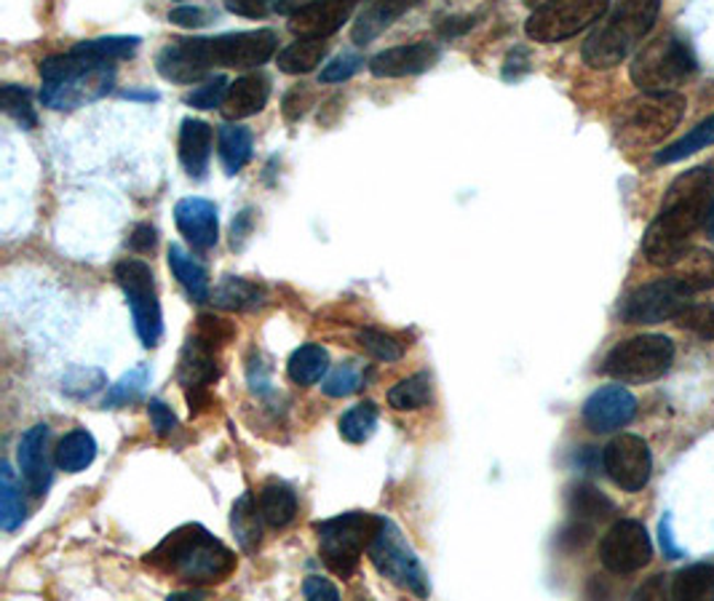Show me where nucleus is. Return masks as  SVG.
I'll use <instances>...</instances> for the list:
<instances>
[{"instance_id":"f257e3e1","label":"nucleus","mask_w":714,"mask_h":601,"mask_svg":"<svg viewBox=\"0 0 714 601\" xmlns=\"http://www.w3.org/2000/svg\"><path fill=\"white\" fill-rule=\"evenodd\" d=\"M701 231L714 238V169L704 166L680 175L667 190L656 220L645 231V257L658 268H672Z\"/></svg>"},{"instance_id":"f03ea898","label":"nucleus","mask_w":714,"mask_h":601,"mask_svg":"<svg viewBox=\"0 0 714 601\" xmlns=\"http://www.w3.org/2000/svg\"><path fill=\"white\" fill-rule=\"evenodd\" d=\"M145 561L172 572L185 586H215L235 572L233 550L201 524H185L169 532Z\"/></svg>"},{"instance_id":"7ed1b4c3","label":"nucleus","mask_w":714,"mask_h":601,"mask_svg":"<svg viewBox=\"0 0 714 601\" xmlns=\"http://www.w3.org/2000/svg\"><path fill=\"white\" fill-rule=\"evenodd\" d=\"M41 78V102L65 113V110H78L84 104L108 97L116 84V67L108 62L84 57L70 48L67 54H54V57L43 59Z\"/></svg>"},{"instance_id":"20e7f679","label":"nucleus","mask_w":714,"mask_h":601,"mask_svg":"<svg viewBox=\"0 0 714 601\" xmlns=\"http://www.w3.org/2000/svg\"><path fill=\"white\" fill-rule=\"evenodd\" d=\"M661 0H616L600 20V27L583 43V62L594 70H611L629 57L653 30Z\"/></svg>"},{"instance_id":"39448f33","label":"nucleus","mask_w":714,"mask_h":601,"mask_svg":"<svg viewBox=\"0 0 714 601\" xmlns=\"http://www.w3.org/2000/svg\"><path fill=\"white\" fill-rule=\"evenodd\" d=\"M682 115H685V99L674 91L631 99L618 113V142L624 147H653L674 132Z\"/></svg>"},{"instance_id":"423d86ee","label":"nucleus","mask_w":714,"mask_h":601,"mask_svg":"<svg viewBox=\"0 0 714 601\" xmlns=\"http://www.w3.org/2000/svg\"><path fill=\"white\" fill-rule=\"evenodd\" d=\"M377 524H381V516L364 511H348L316 524L319 556L327 569H332L340 578H351L359 569L364 550L370 548V541L375 537Z\"/></svg>"},{"instance_id":"0eeeda50","label":"nucleus","mask_w":714,"mask_h":601,"mask_svg":"<svg viewBox=\"0 0 714 601\" xmlns=\"http://www.w3.org/2000/svg\"><path fill=\"white\" fill-rule=\"evenodd\" d=\"M367 556L372 567L388 582H394L396 588H402V591L415 593L418 599H426L431 593V582H428L424 561L418 559V554H415V548L409 545L405 532L399 530V524L394 519L381 516L375 537L370 541Z\"/></svg>"},{"instance_id":"6e6552de","label":"nucleus","mask_w":714,"mask_h":601,"mask_svg":"<svg viewBox=\"0 0 714 601\" xmlns=\"http://www.w3.org/2000/svg\"><path fill=\"white\" fill-rule=\"evenodd\" d=\"M629 73L642 94H667L695 73L693 48L677 35H661L637 54Z\"/></svg>"},{"instance_id":"1a4fd4ad","label":"nucleus","mask_w":714,"mask_h":601,"mask_svg":"<svg viewBox=\"0 0 714 601\" xmlns=\"http://www.w3.org/2000/svg\"><path fill=\"white\" fill-rule=\"evenodd\" d=\"M674 361L672 340L663 334H639L607 353L602 371L618 382H650L667 375Z\"/></svg>"},{"instance_id":"9d476101","label":"nucleus","mask_w":714,"mask_h":601,"mask_svg":"<svg viewBox=\"0 0 714 601\" xmlns=\"http://www.w3.org/2000/svg\"><path fill=\"white\" fill-rule=\"evenodd\" d=\"M611 11V0H543L525 24L527 38L560 43L600 22Z\"/></svg>"},{"instance_id":"9b49d317","label":"nucleus","mask_w":714,"mask_h":601,"mask_svg":"<svg viewBox=\"0 0 714 601\" xmlns=\"http://www.w3.org/2000/svg\"><path fill=\"white\" fill-rule=\"evenodd\" d=\"M116 281L123 289L132 311L134 330L140 334L145 348H155L164 334V315H161L158 291H155V276L151 265L136 257H127L116 265Z\"/></svg>"},{"instance_id":"f8f14e48","label":"nucleus","mask_w":714,"mask_h":601,"mask_svg":"<svg viewBox=\"0 0 714 601\" xmlns=\"http://www.w3.org/2000/svg\"><path fill=\"white\" fill-rule=\"evenodd\" d=\"M691 291H685L672 276L658 278L653 283H645L637 291H631L620 305V319L626 324H661V321H674L682 313V308L691 302Z\"/></svg>"},{"instance_id":"ddd939ff","label":"nucleus","mask_w":714,"mask_h":601,"mask_svg":"<svg viewBox=\"0 0 714 601\" xmlns=\"http://www.w3.org/2000/svg\"><path fill=\"white\" fill-rule=\"evenodd\" d=\"M650 559H653V543H650L648 530L631 519L613 524L600 543L602 567L613 575L637 572L648 567Z\"/></svg>"},{"instance_id":"4468645a","label":"nucleus","mask_w":714,"mask_h":601,"mask_svg":"<svg viewBox=\"0 0 714 601\" xmlns=\"http://www.w3.org/2000/svg\"><path fill=\"white\" fill-rule=\"evenodd\" d=\"M602 468L611 476L613 485H618L624 492H639L650 481L653 457H650L648 444L642 438L624 433V436H616L605 446Z\"/></svg>"},{"instance_id":"2eb2a0df","label":"nucleus","mask_w":714,"mask_h":601,"mask_svg":"<svg viewBox=\"0 0 714 601\" xmlns=\"http://www.w3.org/2000/svg\"><path fill=\"white\" fill-rule=\"evenodd\" d=\"M276 46L278 38L273 30H246V33H226L209 38L215 67H233V70L265 65L276 54Z\"/></svg>"},{"instance_id":"dca6fc26","label":"nucleus","mask_w":714,"mask_h":601,"mask_svg":"<svg viewBox=\"0 0 714 601\" xmlns=\"http://www.w3.org/2000/svg\"><path fill=\"white\" fill-rule=\"evenodd\" d=\"M155 70L172 84H198L215 70L209 38H177L166 43L155 57Z\"/></svg>"},{"instance_id":"f3484780","label":"nucleus","mask_w":714,"mask_h":601,"mask_svg":"<svg viewBox=\"0 0 714 601\" xmlns=\"http://www.w3.org/2000/svg\"><path fill=\"white\" fill-rule=\"evenodd\" d=\"M356 0H310L292 11L289 30L297 38L327 41L353 16Z\"/></svg>"},{"instance_id":"a211bd4d","label":"nucleus","mask_w":714,"mask_h":601,"mask_svg":"<svg viewBox=\"0 0 714 601\" xmlns=\"http://www.w3.org/2000/svg\"><path fill=\"white\" fill-rule=\"evenodd\" d=\"M637 414V399L624 386H605L594 390L583 404V423L594 433H613L629 425Z\"/></svg>"},{"instance_id":"6ab92c4d","label":"nucleus","mask_w":714,"mask_h":601,"mask_svg":"<svg viewBox=\"0 0 714 601\" xmlns=\"http://www.w3.org/2000/svg\"><path fill=\"white\" fill-rule=\"evenodd\" d=\"M439 59H442V48H439V43L418 41V43L394 46V48H386V52L375 54V57L370 59V73L375 78L420 76V73L431 70Z\"/></svg>"},{"instance_id":"aec40b11","label":"nucleus","mask_w":714,"mask_h":601,"mask_svg":"<svg viewBox=\"0 0 714 601\" xmlns=\"http://www.w3.org/2000/svg\"><path fill=\"white\" fill-rule=\"evenodd\" d=\"M174 222L196 252H209L220 241V216H217V207L209 198L188 196L177 201Z\"/></svg>"},{"instance_id":"412c9836","label":"nucleus","mask_w":714,"mask_h":601,"mask_svg":"<svg viewBox=\"0 0 714 601\" xmlns=\"http://www.w3.org/2000/svg\"><path fill=\"white\" fill-rule=\"evenodd\" d=\"M48 436H52V431H48L46 423L33 425L17 446V463H20L24 487L30 489L33 498L46 494L54 479L52 457H48Z\"/></svg>"},{"instance_id":"4be33fe9","label":"nucleus","mask_w":714,"mask_h":601,"mask_svg":"<svg viewBox=\"0 0 714 601\" xmlns=\"http://www.w3.org/2000/svg\"><path fill=\"white\" fill-rule=\"evenodd\" d=\"M217 353H220V348L209 343V340H204L201 334H194V337L183 345V353H179L177 361V382L183 386L185 393L209 390V386L220 377Z\"/></svg>"},{"instance_id":"5701e85b","label":"nucleus","mask_w":714,"mask_h":601,"mask_svg":"<svg viewBox=\"0 0 714 601\" xmlns=\"http://www.w3.org/2000/svg\"><path fill=\"white\" fill-rule=\"evenodd\" d=\"M271 97V80L263 73H250V76L235 78L228 89L226 102H222V115L228 121H244L263 113Z\"/></svg>"},{"instance_id":"b1692460","label":"nucleus","mask_w":714,"mask_h":601,"mask_svg":"<svg viewBox=\"0 0 714 601\" xmlns=\"http://www.w3.org/2000/svg\"><path fill=\"white\" fill-rule=\"evenodd\" d=\"M212 142L215 129L207 121L185 118L183 129H179V160L194 179L207 177L209 160H212Z\"/></svg>"},{"instance_id":"393cba45","label":"nucleus","mask_w":714,"mask_h":601,"mask_svg":"<svg viewBox=\"0 0 714 601\" xmlns=\"http://www.w3.org/2000/svg\"><path fill=\"white\" fill-rule=\"evenodd\" d=\"M418 3L420 0H367L364 9L359 11L356 22H353V30H351L353 41H356L359 46L372 43L377 35L386 33L391 24L399 20L402 14L413 11Z\"/></svg>"},{"instance_id":"a878e982","label":"nucleus","mask_w":714,"mask_h":601,"mask_svg":"<svg viewBox=\"0 0 714 601\" xmlns=\"http://www.w3.org/2000/svg\"><path fill=\"white\" fill-rule=\"evenodd\" d=\"M265 300H268V291H265L263 283L241 276H226L212 291L215 308L231 313L257 311V308L265 305Z\"/></svg>"},{"instance_id":"bb28decb","label":"nucleus","mask_w":714,"mask_h":601,"mask_svg":"<svg viewBox=\"0 0 714 601\" xmlns=\"http://www.w3.org/2000/svg\"><path fill=\"white\" fill-rule=\"evenodd\" d=\"M669 276L680 283L682 289L691 291H706L714 287V252L706 249H688L680 259L669 268Z\"/></svg>"},{"instance_id":"cd10ccee","label":"nucleus","mask_w":714,"mask_h":601,"mask_svg":"<svg viewBox=\"0 0 714 601\" xmlns=\"http://www.w3.org/2000/svg\"><path fill=\"white\" fill-rule=\"evenodd\" d=\"M169 268L174 278L179 281V287L188 291V297L194 302H207L212 300V287H209V272L194 254H188L183 246L172 244L169 246Z\"/></svg>"},{"instance_id":"c85d7f7f","label":"nucleus","mask_w":714,"mask_h":601,"mask_svg":"<svg viewBox=\"0 0 714 601\" xmlns=\"http://www.w3.org/2000/svg\"><path fill=\"white\" fill-rule=\"evenodd\" d=\"M254 151V136L246 126H239V123H228V126H220L217 132V156L222 160V169L226 175H239L246 164L252 160Z\"/></svg>"},{"instance_id":"c756f323","label":"nucleus","mask_w":714,"mask_h":601,"mask_svg":"<svg viewBox=\"0 0 714 601\" xmlns=\"http://www.w3.org/2000/svg\"><path fill=\"white\" fill-rule=\"evenodd\" d=\"M257 508L263 513V522L273 526V530H284L295 522L297 516V494L295 489L284 481H271L260 489Z\"/></svg>"},{"instance_id":"7c9ffc66","label":"nucleus","mask_w":714,"mask_h":601,"mask_svg":"<svg viewBox=\"0 0 714 601\" xmlns=\"http://www.w3.org/2000/svg\"><path fill=\"white\" fill-rule=\"evenodd\" d=\"M97 457V442L86 427H76L62 438L57 452H54V463L65 474H80L95 463Z\"/></svg>"},{"instance_id":"2f4dec72","label":"nucleus","mask_w":714,"mask_h":601,"mask_svg":"<svg viewBox=\"0 0 714 601\" xmlns=\"http://www.w3.org/2000/svg\"><path fill=\"white\" fill-rule=\"evenodd\" d=\"M263 513H260L257 503L250 492L241 494L239 500L233 503V513H231V530L239 541L241 550L246 554H254L257 550L260 541H263Z\"/></svg>"},{"instance_id":"473e14b6","label":"nucleus","mask_w":714,"mask_h":601,"mask_svg":"<svg viewBox=\"0 0 714 601\" xmlns=\"http://www.w3.org/2000/svg\"><path fill=\"white\" fill-rule=\"evenodd\" d=\"M327 369H329V353H327V348H321V345H316V343L300 345V348L292 353L289 361H287L289 380L295 382V386H303V388L316 386V382L327 375Z\"/></svg>"},{"instance_id":"72a5a7b5","label":"nucleus","mask_w":714,"mask_h":601,"mask_svg":"<svg viewBox=\"0 0 714 601\" xmlns=\"http://www.w3.org/2000/svg\"><path fill=\"white\" fill-rule=\"evenodd\" d=\"M327 57V43L319 38H297L289 43L287 48H282L278 54V70L287 76H306L314 73Z\"/></svg>"},{"instance_id":"f704fd0d","label":"nucleus","mask_w":714,"mask_h":601,"mask_svg":"<svg viewBox=\"0 0 714 601\" xmlns=\"http://www.w3.org/2000/svg\"><path fill=\"white\" fill-rule=\"evenodd\" d=\"M669 593L680 601L714 599V567L712 564H693V567L680 569L669 586Z\"/></svg>"},{"instance_id":"c9c22d12","label":"nucleus","mask_w":714,"mask_h":601,"mask_svg":"<svg viewBox=\"0 0 714 601\" xmlns=\"http://www.w3.org/2000/svg\"><path fill=\"white\" fill-rule=\"evenodd\" d=\"M568 505H570V513H573V519H579V522H586V524L605 522V519H611L613 513H616V505H613L611 500H607L605 494L592 485H579L570 489Z\"/></svg>"},{"instance_id":"e433bc0d","label":"nucleus","mask_w":714,"mask_h":601,"mask_svg":"<svg viewBox=\"0 0 714 601\" xmlns=\"http://www.w3.org/2000/svg\"><path fill=\"white\" fill-rule=\"evenodd\" d=\"M24 519H28V513H24L20 481H17L14 468L3 463V468H0V526L6 532H14L24 524Z\"/></svg>"},{"instance_id":"4c0bfd02","label":"nucleus","mask_w":714,"mask_h":601,"mask_svg":"<svg viewBox=\"0 0 714 601\" xmlns=\"http://www.w3.org/2000/svg\"><path fill=\"white\" fill-rule=\"evenodd\" d=\"M431 377H428L426 371H418V375L399 380L388 390V404L394 407L396 412H415V409H424L431 404Z\"/></svg>"},{"instance_id":"58836bf2","label":"nucleus","mask_w":714,"mask_h":601,"mask_svg":"<svg viewBox=\"0 0 714 601\" xmlns=\"http://www.w3.org/2000/svg\"><path fill=\"white\" fill-rule=\"evenodd\" d=\"M140 38L136 35H108V38H95V41H84L78 46H73V52L84 54V57L97 59V62H108L113 65L118 59H129L134 57L136 48H140Z\"/></svg>"},{"instance_id":"ea45409f","label":"nucleus","mask_w":714,"mask_h":601,"mask_svg":"<svg viewBox=\"0 0 714 601\" xmlns=\"http://www.w3.org/2000/svg\"><path fill=\"white\" fill-rule=\"evenodd\" d=\"M377 420H381V409H377L375 401H362V404L351 407L343 418H340V436H343L348 444L370 442L377 427Z\"/></svg>"},{"instance_id":"a19ab883","label":"nucleus","mask_w":714,"mask_h":601,"mask_svg":"<svg viewBox=\"0 0 714 601\" xmlns=\"http://www.w3.org/2000/svg\"><path fill=\"white\" fill-rule=\"evenodd\" d=\"M714 145V115L706 118L704 123L693 129L691 134H685L682 140H677L674 145H669L667 151L656 153V164H677V160L691 158L693 153L704 151V147Z\"/></svg>"},{"instance_id":"79ce46f5","label":"nucleus","mask_w":714,"mask_h":601,"mask_svg":"<svg viewBox=\"0 0 714 601\" xmlns=\"http://www.w3.org/2000/svg\"><path fill=\"white\" fill-rule=\"evenodd\" d=\"M147 386H151V369H147V364H136L116 386H110L108 396H105V407L134 404V401H140L145 396Z\"/></svg>"},{"instance_id":"37998d69","label":"nucleus","mask_w":714,"mask_h":601,"mask_svg":"<svg viewBox=\"0 0 714 601\" xmlns=\"http://www.w3.org/2000/svg\"><path fill=\"white\" fill-rule=\"evenodd\" d=\"M0 104H3V113L14 118L22 129L39 126V115H35L33 102H30V91L22 89V86L6 84L0 89Z\"/></svg>"},{"instance_id":"c03bdc74","label":"nucleus","mask_w":714,"mask_h":601,"mask_svg":"<svg viewBox=\"0 0 714 601\" xmlns=\"http://www.w3.org/2000/svg\"><path fill=\"white\" fill-rule=\"evenodd\" d=\"M105 386H108V377H105L102 369L91 367H76L65 375L62 380V393L70 396V399H91V396L99 393Z\"/></svg>"},{"instance_id":"a18cd8bd","label":"nucleus","mask_w":714,"mask_h":601,"mask_svg":"<svg viewBox=\"0 0 714 601\" xmlns=\"http://www.w3.org/2000/svg\"><path fill=\"white\" fill-rule=\"evenodd\" d=\"M359 343H362V348L367 350L372 358H377V361L388 364V361H399V358L405 356V343H399V340L388 332L362 330L359 332Z\"/></svg>"},{"instance_id":"49530a36","label":"nucleus","mask_w":714,"mask_h":601,"mask_svg":"<svg viewBox=\"0 0 714 601\" xmlns=\"http://www.w3.org/2000/svg\"><path fill=\"white\" fill-rule=\"evenodd\" d=\"M674 321L682 330L699 334L704 340H714V302H699V305L688 302Z\"/></svg>"},{"instance_id":"de8ad7c7","label":"nucleus","mask_w":714,"mask_h":601,"mask_svg":"<svg viewBox=\"0 0 714 601\" xmlns=\"http://www.w3.org/2000/svg\"><path fill=\"white\" fill-rule=\"evenodd\" d=\"M362 386H364L362 369H359L353 361H348V364H340L338 369H332V375L327 377L321 388H325L329 399H345V396L356 393Z\"/></svg>"},{"instance_id":"09e8293b","label":"nucleus","mask_w":714,"mask_h":601,"mask_svg":"<svg viewBox=\"0 0 714 601\" xmlns=\"http://www.w3.org/2000/svg\"><path fill=\"white\" fill-rule=\"evenodd\" d=\"M228 89H231L228 78L226 76H215V78H209L204 86H198V89L190 91V94L185 97V102H188L190 108H196V110H215V108H220L222 102H226Z\"/></svg>"},{"instance_id":"8fccbe9b","label":"nucleus","mask_w":714,"mask_h":601,"mask_svg":"<svg viewBox=\"0 0 714 601\" xmlns=\"http://www.w3.org/2000/svg\"><path fill=\"white\" fill-rule=\"evenodd\" d=\"M364 67V59L359 57V54H338L329 65H325V70H321L319 80L321 84H343V80H351L356 76L359 70Z\"/></svg>"},{"instance_id":"3c124183","label":"nucleus","mask_w":714,"mask_h":601,"mask_svg":"<svg viewBox=\"0 0 714 601\" xmlns=\"http://www.w3.org/2000/svg\"><path fill=\"white\" fill-rule=\"evenodd\" d=\"M196 334H201L204 340H209V343L217 345V348H222L226 343H231L233 334H235V326L231 321L226 319H217V315H198V326H196Z\"/></svg>"},{"instance_id":"603ef678","label":"nucleus","mask_w":714,"mask_h":601,"mask_svg":"<svg viewBox=\"0 0 714 601\" xmlns=\"http://www.w3.org/2000/svg\"><path fill=\"white\" fill-rule=\"evenodd\" d=\"M314 102L316 94L308 86H295V89H289L287 97H284V118H287V121H300V118L308 113V108H314Z\"/></svg>"},{"instance_id":"864d4df0","label":"nucleus","mask_w":714,"mask_h":601,"mask_svg":"<svg viewBox=\"0 0 714 601\" xmlns=\"http://www.w3.org/2000/svg\"><path fill=\"white\" fill-rule=\"evenodd\" d=\"M147 414H151V425L158 438H169L172 433L177 431V418H174L172 409L166 407L161 399H151V404H147Z\"/></svg>"},{"instance_id":"5fc2aeb1","label":"nucleus","mask_w":714,"mask_h":601,"mask_svg":"<svg viewBox=\"0 0 714 601\" xmlns=\"http://www.w3.org/2000/svg\"><path fill=\"white\" fill-rule=\"evenodd\" d=\"M215 20V11L201 9V5H179V9L169 11V22L177 24V27H204Z\"/></svg>"},{"instance_id":"6e6d98bb","label":"nucleus","mask_w":714,"mask_h":601,"mask_svg":"<svg viewBox=\"0 0 714 601\" xmlns=\"http://www.w3.org/2000/svg\"><path fill=\"white\" fill-rule=\"evenodd\" d=\"M530 70V52L525 46H514L508 52L506 62H503V78L506 80H517L519 76Z\"/></svg>"},{"instance_id":"4d7b16f0","label":"nucleus","mask_w":714,"mask_h":601,"mask_svg":"<svg viewBox=\"0 0 714 601\" xmlns=\"http://www.w3.org/2000/svg\"><path fill=\"white\" fill-rule=\"evenodd\" d=\"M303 593H306V599H327V601H338L340 599V591L332 586L327 578H321V575H310V578L303 582Z\"/></svg>"},{"instance_id":"13d9d810","label":"nucleus","mask_w":714,"mask_h":601,"mask_svg":"<svg viewBox=\"0 0 714 601\" xmlns=\"http://www.w3.org/2000/svg\"><path fill=\"white\" fill-rule=\"evenodd\" d=\"M246 375H250V386L257 396L271 393V369L263 358H252L250 367H246Z\"/></svg>"},{"instance_id":"bf43d9fd","label":"nucleus","mask_w":714,"mask_h":601,"mask_svg":"<svg viewBox=\"0 0 714 601\" xmlns=\"http://www.w3.org/2000/svg\"><path fill=\"white\" fill-rule=\"evenodd\" d=\"M155 244H158V235H155V227L147 225V222L136 225L132 231V235H129V246H132V249L140 252V254L153 252Z\"/></svg>"},{"instance_id":"052dcab7","label":"nucleus","mask_w":714,"mask_h":601,"mask_svg":"<svg viewBox=\"0 0 714 601\" xmlns=\"http://www.w3.org/2000/svg\"><path fill=\"white\" fill-rule=\"evenodd\" d=\"M250 233H252V212H250V209H244V212L235 216L233 227H231V235H233L231 241H233L235 249H239V246L244 244L246 238H250Z\"/></svg>"},{"instance_id":"680f3d73","label":"nucleus","mask_w":714,"mask_h":601,"mask_svg":"<svg viewBox=\"0 0 714 601\" xmlns=\"http://www.w3.org/2000/svg\"><path fill=\"white\" fill-rule=\"evenodd\" d=\"M123 97H127V99H145V102H153V99H158L155 91H123Z\"/></svg>"},{"instance_id":"e2e57ef3","label":"nucleus","mask_w":714,"mask_h":601,"mask_svg":"<svg viewBox=\"0 0 714 601\" xmlns=\"http://www.w3.org/2000/svg\"><path fill=\"white\" fill-rule=\"evenodd\" d=\"M525 3H527V5H541L543 0H525Z\"/></svg>"}]
</instances>
